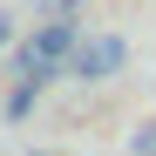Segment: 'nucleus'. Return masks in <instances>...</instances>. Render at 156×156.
Listing matches in <instances>:
<instances>
[{
	"label": "nucleus",
	"instance_id": "1",
	"mask_svg": "<svg viewBox=\"0 0 156 156\" xmlns=\"http://www.w3.org/2000/svg\"><path fill=\"white\" fill-rule=\"evenodd\" d=\"M75 48H82L75 14H48V20H41V34H27V41H20L14 75H27V82H55V75L75 61Z\"/></svg>",
	"mask_w": 156,
	"mask_h": 156
},
{
	"label": "nucleus",
	"instance_id": "2",
	"mask_svg": "<svg viewBox=\"0 0 156 156\" xmlns=\"http://www.w3.org/2000/svg\"><path fill=\"white\" fill-rule=\"evenodd\" d=\"M122 68H129V41L122 34H82V48H75V61H68L75 82H109Z\"/></svg>",
	"mask_w": 156,
	"mask_h": 156
},
{
	"label": "nucleus",
	"instance_id": "3",
	"mask_svg": "<svg viewBox=\"0 0 156 156\" xmlns=\"http://www.w3.org/2000/svg\"><path fill=\"white\" fill-rule=\"evenodd\" d=\"M48 82H27V75H14V95H7V122H27L34 115V102H41Z\"/></svg>",
	"mask_w": 156,
	"mask_h": 156
},
{
	"label": "nucleus",
	"instance_id": "4",
	"mask_svg": "<svg viewBox=\"0 0 156 156\" xmlns=\"http://www.w3.org/2000/svg\"><path fill=\"white\" fill-rule=\"evenodd\" d=\"M129 149H136V156H156V122H143L136 136H129Z\"/></svg>",
	"mask_w": 156,
	"mask_h": 156
},
{
	"label": "nucleus",
	"instance_id": "5",
	"mask_svg": "<svg viewBox=\"0 0 156 156\" xmlns=\"http://www.w3.org/2000/svg\"><path fill=\"white\" fill-rule=\"evenodd\" d=\"M82 0H41V14H75Z\"/></svg>",
	"mask_w": 156,
	"mask_h": 156
},
{
	"label": "nucleus",
	"instance_id": "6",
	"mask_svg": "<svg viewBox=\"0 0 156 156\" xmlns=\"http://www.w3.org/2000/svg\"><path fill=\"white\" fill-rule=\"evenodd\" d=\"M0 48H14V20L7 14H0Z\"/></svg>",
	"mask_w": 156,
	"mask_h": 156
},
{
	"label": "nucleus",
	"instance_id": "7",
	"mask_svg": "<svg viewBox=\"0 0 156 156\" xmlns=\"http://www.w3.org/2000/svg\"><path fill=\"white\" fill-rule=\"evenodd\" d=\"M34 156H55V149H34Z\"/></svg>",
	"mask_w": 156,
	"mask_h": 156
}]
</instances>
